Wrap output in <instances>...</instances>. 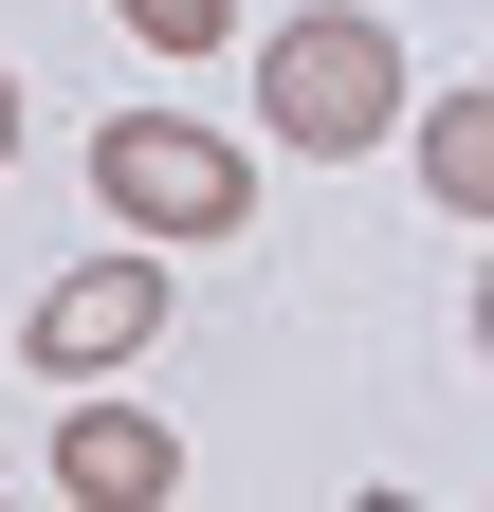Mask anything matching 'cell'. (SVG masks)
<instances>
[{
    "label": "cell",
    "mask_w": 494,
    "mask_h": 512,
    "mask_svg": "<svg viewBox=\"0 0 494 512\" xmlns=\"http://www.w3.org/2000/svg\"><path fill=\"white\" fill-rule=\"evenodd\" d=\"M0 147H19V74H0Z\"/></svg>",
    "instance_id": "7"
},
{
    "label": "cell",
    "mask_w": 494,
    "mask_h": 512,
    "mask_svg": "<svg viewBox=\"0 0 494 512\" xmlns=\"http://www.w3.org/2000/svg\"><path fill=\"white\" fill-rule=\"evenodd\" d=\"M403 128H421L440 220H494V92H403Z\"/></svg>",
    "instance_id": "5"
},
{
    "label": "cell",
    "mask_w": 494,
    "mask_h": 512,
    "mask_svg": "<svg viewBox=\"0 0 494 512\" xmlns=\"http://www.w3.org/2000/svg\"><path fill=\"white\" fill-rule=\"evenodd\" d=\"M165 311H183V275H165L147 238H110V256H74V275L19 311V366H37V384H110V366L165 348Z\"/></svg>",
    "instance_id": "3"
},
{
    "label": "cell",
    "mask_w": 494,
    "mask_h": 512,
    "mask_svg": "<svg viewBox=\"0 0 494 512\" xmlns=\"http://www.w3.org/2000/svg\"><path fill=\"white\" fill-rule=\"evenodd\" d=\"M55 494H74V512H165L183 494V439L147 403H74V421H55Z\"/></svg>",
    "instance_id": "4"
},
{
    "label": "cell",
    "mask_w": 494,
    "mask_h": 512,
    "mask_svg": "<svg viewBox=\"0 0 494 512\" xmlns=\"http://www.w3.org/2000/svg\"><path fill=\"white\" fill-rule=\"evenodd\" d=\"M257 128H275V147H312V165H366V147L403 128V37L366 19V0L275 19V37H257Z\"/></svg>",
    "instance_id": "1"
},
{
    "label": "cell",
    "mask_w": 494,
    "mask_h": 512,
    "mask_svg": "<svg viewBox=\"0 0 494 512\" xmlns=\"http://www.w3.org/2000/svg\"><path fill=\"white\" fill-rule=\"evenodd\" d=\"M92 202L129 238H238L257 220V147L238 128H183V110H110L92 128Z\"/></svg>",
    "instance_id": "2"
},
{
    "label": "cell",
    "mask_w": 494,
    "mask_h": 512,
    "mask_svg": "<svg viewBox=\"0 0 494 512\" xmlns=\"http://www.w3.org/2000/svg\"><path fill=\"white\" fill-rule=\"evenodd\" d=\"M110 19H129L147 55H220V37H238V0H110Z\"/></svg>",
    "instance_id": "6"
}]
</instances>
